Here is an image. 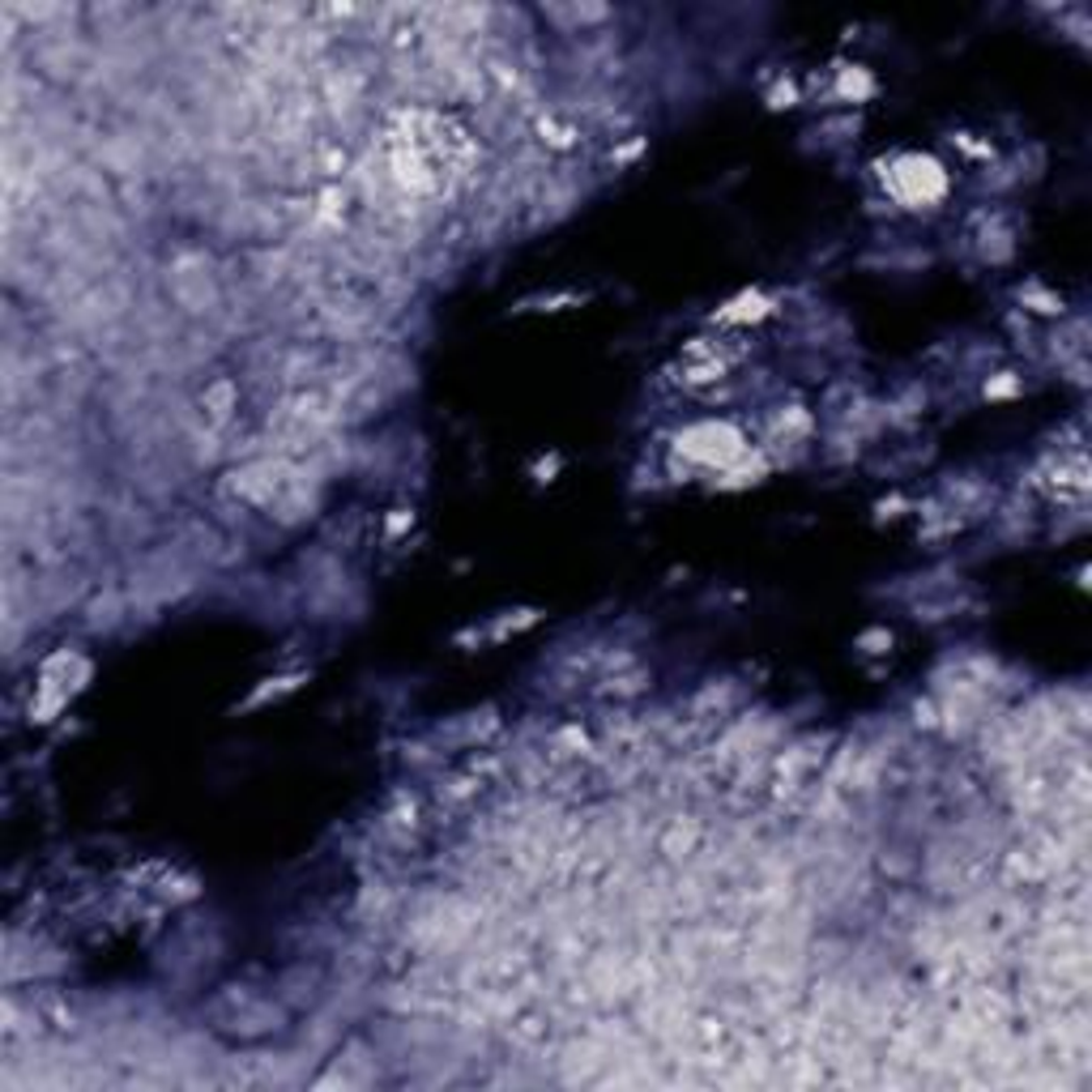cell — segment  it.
<instances>
[{
  "mask_svg": "<svg viewBox=\"0 0 1092 1092\" xmlns=\"http://www.w3.org/2000/svg\"><path fill=\"white\" fill-rule=\"evenodd\" d=\"M892 193L909 205H926L935 197H943V175L930 158H900L892 171Z\"/></svg>",
  "mask_w": 1092,
  "mask_h": 1092,
  "instance_id": "cell-1",
  "label": "cell"
},
{
  "mask_svg": "<svg viewBox=\"0 0 1092 1092\" xmlns=\"http://www.w3.org/2000/svg\"><path fill=\"white\" fill-rule=\"evenodd\" d=\"M653 845H657V853L670 862V867H688V862L700 853V845H704V828L696 824L692 815H674V819H666V824H662Z\"/></svg>",
  "mask_w": 1092,
  "mask_h": 1092,
  "instance_id": "cell-2",
  "label": "cell"
},
{
  "mask_svg": "<svg viewBox=\"0 0 1092 1092\" xmlns=\"http://www.w3.org/2000/svg\"><path fill=\"white\" fill-rule=\"evenodd\" d=\"M538 136H542V146H551V150H568V146H576L580 124H576L568 111H560V107H546V111L538 116Z\"/></svg>",
  "mask_w": 1092,
  "mask_h": 1092,
  "instance_id": "cell-3",
  "label": "cell"
},
{
  "mask_svg": "<svg viewBox=\"0 0 1092 1092\" xmlns=\"http://www.w3.org/2000/svg\"><path fill=\"white\" fill-rule=\"evenodd\" d=\"M201 419L209 423V427H226V419H231V409H235V384L231 380H214V384H205V393H201Z\"/></svg>",
  "mask_w": 1092,
  "mask_h": 1092,
  "instance_id": "cell-4",
  "label": "cell"
},
{
  "mask_svg": "<svg viewBox=\"0 0 1092 1092\" xmlns=\"http://www.w3.org/2000/svg\"><path fill=\"white\" fill-rule=\"evenodd\" d=\"M124 611H128V602L116 594V589H107V594H99L95 602L85 606V623L95 631H111V627L124 623Z\"/></svg>",
  "mask_w": 1092,
  "mask_h": 1092,
  "instance_id": "cell-5",
  "label": "cell"
},
{
  "mask_svg": "<svg viewBox=\"0 0 1092 1092\" xmlns=\"http://www.w3.org/2000/svg\"><path fill=\"white\" fill-rule=\"evenodd\" d=\"M546 18L572 22V26H594V22H606L611 9L606 5H555V9H546Z\"/></svg>",
  "mask_w": 1092,
  "mask_h": 1092,
  "instance_id": "cell-6",
  "label": "cell"
},
{
  "mask_svg": "<svg viewBox=\"0 0 1092 1092\" xmlns=\"http://www.w3.org/2000/svg\"><path fill=\"white\" fill-rule=\"evenodd\" d=\"M841 90H845V95H853V99H862V95H871V77L862 73V69H858V73H845V77H841Z\"/></svg>",
  "mask_w": 1092,
  "mask_h": 1092,
  "instance_id": "cell-7",
  "label": "cell"
}]
</instances>
